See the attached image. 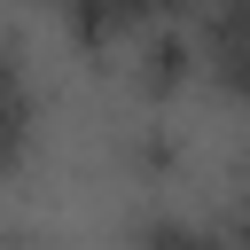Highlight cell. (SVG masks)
I'll return each mask as SVG.
<instances>
[{
	"label": "cell",
	"instance_id": "1",
	"mask_svg": "<svg viewBox=\"0 0 250 250\" xmlns=\"http://www.w3.org/2000/svg\"><path fill=\"white\" fill-rule=\"evenodd\" d=\"M39 8H55L86 47H102V39H141L156 16H172L180 0H39Z\"/></svg>",
	"mask_w": 250,
	"mask_h": 250
},
{
	"label": "cell",
	"instance_id": "2",
	"mask_svg": "<svg viewBox=\"0 0 250 250\" xmlns=\"http://www.w3.org/2000/svg\"><path fill=\"white\" fill-rule=\"evenodd\" d=\"M31 148V78L16 62V39L0 31V172Z\"/></svg>",
	"mask_w": 250,
	"mask_h": 250
},
{
	"label": "cell",
	"instance_id": "3",
	"mask_svg": "<svg viewBox=\"0 0 250 250\" xmlns=\"http://www.w3.org/2000/svg\"><path fill=\"white\" fill-rule=\"evenodd\" d=\"M148 250H227V242H211L203 227H148Z\"/></svg>",
	"mask_w": 250,
	"mask_h": 250
}]
</instances>
